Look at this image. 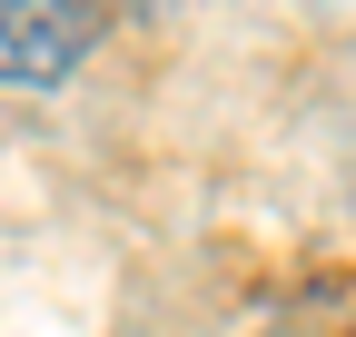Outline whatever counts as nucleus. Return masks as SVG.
<instances>
[{
    "mask_svg": "<svg viewBox=\"0 0 356 337\" xmlns=\"http://www.w3.org/2000/svg\"><path fill=\"white\" fill-rule=\"evenodd\" d=\"M89 0H0V90H60L89 60Z\"/></svg>",
    "mask_w": 356,
    "mask_h": 337,
    "instance_id": "f257e3e1",
    "label": "nucleus"
},
{
    "mask_svg": "<svg viewBox=\"0 0 356 337\" xmlns=\"http://www.w3.org/2000/svg\"><path fill=\"white\" fill-rule=\"evenodd\" d=\"M307 10H327V20H356V0H307Z\"/></svg>",
    "mask_w": 356,
    "mask_h": 337,
    "instance_id": "f03ea898",
    "label": "nucleus"
}]
</instances>
